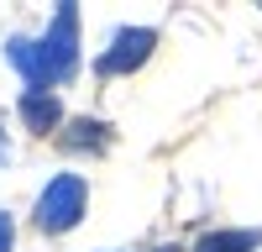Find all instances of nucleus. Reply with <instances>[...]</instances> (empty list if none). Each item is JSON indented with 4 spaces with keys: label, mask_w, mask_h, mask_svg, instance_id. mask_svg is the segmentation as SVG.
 Returning <instances> with one entry per match:
<instances>
[{
    "label": "nucleus",
    "mask_w": 262,
    "mask_h": 252,
    "mask_svg": "<svg viewBox=\"0 0 262 252\" xmlns=\"http://www.w3.org/2000/svg\"><path fill=\"white\" fill-rule=\"evenodd\" d=\"M6 53H11L16 69L32 79V90H48V84L69 79L74 63H79V53H74V6H63V11L53 16V27H48V37H42V42H21V37H11Z\"/></svg>",
    "instance_id": "f257e3e1"
},
{
    "label": "nucleus",
    "mask_w": 262,
    "mask_h": 252,
    "mask_svg": "<svg viewBox=\"0 0 262 252\" xmlns=\"http://www.w3.org/2000/svg\"><path fill=\"white\" fill-rule=\"evenodd\" d=\"M84 179L79 174H58V179H48V189H42V200H37V226L42 231H69V226H79V216H84Z\"/></svg>",
    "instance_id": "f03ea898"
},
{
    "label": "nucleus",
    "mask_w": 262,
    "mask_h": 252,
    "mask_svg": "<svg viewBox=\"0 0 262 252\" xmlns=\"http://www.w3.org/2000/svg\"><path fill=\"white\" fill-rule=\"evenodd\" d=\"M152 42H158V32H152V27L116 32V48H111V53H100V74H126V69H137V63H147Z\"/></svg>",
    "instance_id": "7ed1b4c3"
},
{
    "label": "nucleus",
    "mask_w": 262,
    "mask_h": 252,
    "mask_svg": "<svg viewBox=\"0 0 262 252\" xmlns=\"http://www.w3.org/2000/svg\"><path fill=\"white\" fill-rule=\"evenodd\" d=\"M21 116H27L32 132H53V126L63 121V105H58L53 90H27L21 95Z\"/></svg>",
    "instance_id": "20e7f679"
},
{
    "label": "nucleus",
    "mask_w": 262,
    "mask_h": 252,
    "mask_svg": "<svg viewBox=\"0 0 262 252\" xmlns=\"http://www.w3.org/2000/svg\"><path fill=\"white\" fill-rule=\"evenodd\" d=\"M257 247H262V231H210L194 252H257Z\"/></svg>",
    "instance_id": "39448f33"
},
{
    "label": "nucleus",
    "mask_w": 262,
    "mask_h": 252,
    "mask_svg": "<svg viewBox=\"0 0 262 252\" xmlns=\"http://www.w3.org/2000/svg\"><path fill=\"white\" fill-rule=\"evenodd\" d=\"M63 147H95V153H105V147H111V126L105 121H74Z\"/></svg>",
    "instance_id": "423d86ee"
},
{
    "label": "nucleus",
    "mask_w": 262,
    "mask_h": 252,
    "mask_svg": "<svg viewBox=\"0 0 262 252\" xmlns=\"http://www.w3.org/2000/svg\"><path fill=\"white\" fill-rule=\"evenodd\" d=\"M0 252H11V216H0Z\"/></svg>",
    "instance_id": "0eeeda50"
},
{
    "label": "nucleus",
    "mask_w": 262,
    "mask_h": 252,
    "mask_svg": "<svg viewBox=\"0 0 262 252\" xmlns=\"http://www.w3.org/2000/svg\"><path fill=\"white\" fill-rule=\"evenodd\" d=\"M158 252H179V247H158Z\"/></svg>",
    "instance_id": "6e6552de"
}]
</instances>
